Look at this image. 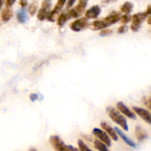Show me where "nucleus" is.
Returning <instances> with one entry per match:
<instances>
[{
    "mask_svg": "<svg viewBox=\"0 0 151 151\" xmlns=\"http://www.w3.org/2000/svg\"><path fill=\"white\" fill-rule=\"evenodd\" d=\"M100 126H101V128L106 131V133L108 134L109 137L110 136V137L112 139L114 140V141H117L118 136L116 135L114 129L111 125H109V124L106 122H101V123H100Z\"/></svg>",
    "mask_w": 151,
    "mask_h": 151,
    "instance_id": "nucleus-14",
    "label": "nucleus"
},
{
    "mask_svg": "<svg viewBox=\"0 0 151 151\" xmlns=\"http://www.w3.org/2000/svg\"><path fill=\"white\" fill-rule=\"evenodd\" d=\"M50 142L55 151H69L68 146L58 136L50 137Z\"/></svg>",
    "mask_w": 151,
    "mask_h": 151,
    "instance_id": "nucleus-4",
    "label": "nucleus"
},
{
    "mask_svg": "<svg viewBox=\"0 0 151 151\" xmlns=\"http://www.w3.org/2000/svg\"><path fill=\"white\" fill-rule=\"evenodd\" d=\"M78 147H79L80 151H93L85 144V142H84L83 140L81 139L78 140Z\"/></svg>",
    "mask_w": 151,
    "mask_h": 151,
    "instance_id": "nucleus-21",
    "label": "nucleus"
},
{
    "mask_svg": "<svg viewBox=\"0 0 151 151\" xmlns=\"http://www.w3.org/2000/svg\"><path fill=\"white\" fill-rule=\"evenodd\" d=\"M15 3V1H10V0H7L5 2V7H11L12 5Z\"/></svg>",
    "mask_w": 151,
    "mask_h": 151,
    "instance_id": "nucleus-29",
    "label": "nucleus"
},
{
    "mask_svg": "<svg viewBox=\"0 0 151 151\" xmlns=\"http://www.w3.org/2000/svg\"><path fill=\"white\" fill-rule=\"evenodd\" d=\"M89 26V22L86 18H80L70 24L69 27L72 30L75 32H80Z\"/></svg>",
    "mask_w": 151,
    "mask_h": 151,
    "instance_id": "nucleus-5",
    "label": "nucleus"
},
{
    "mask_svg": "<svg viewBox=\"0 0 151 151\" xmlns=\"http://www.w3.org/2000/svg\"><path fill=\"white\" fill-rule=\"evenodd\" d=\"M106 111H107L108 114L110 116L111 119L115 123L118 124L125 131H128V126L126 119L125 118V116L121 114L120 112H119L116 109H114L113 107H111V106H109V107H108L106 109Z\"/></svg>",
    "mask_w": 151,
    "mask_h": 151,
    "instance_id": "nucleus-1",
    "label": "nucleus"
},
{
    "mask_svg": "<svg viewBox=\"0 0 151 151\" xmlns=\"http://www.w3.org/2000/svg\"><path fill=\"white\" fill-rule=\"evenodd\" d=\"M135 134L138 141L142 142L147 138V133L141 126H137L135 128Z\"/></svg>",
    "mask_w": 151,
    "mask_h": 151,
    "instance_id": "nucleus-16",
    "label": "nucleus"
},
{
    "mask_svg": "<svg viewBox=\"0 0 151 151\" xmlns=\"http://www.w3.org/2000/svg\"><path fill=\"white\" fill-rule=\"evenodd\" d=\"M19 4L22 8H24V7H27L28 5V2L27 1H25V0H21V1H19Z\"/></svg>",
    "mask_w": 151,
    "mask_h": 151,
    "instance_id": "nucleus-27",
    "label": "nucleus"
},
{
    "mask_svg": "<svg viewBox=\"0 0 151 151\" xmlns=\"http://www.w3.org/2000/svg\"><path fill=\"white\" fill-rule=\"evenodd\" d=\"M51 1L44 0L42 1L41 7L38 10L37 14V19L39 21H44L47 19V15L50 11V6H51Z\"/></svg>",
    "mask_w": 151,
    "mask_h": 151,
    "instance_id": "nucleus-7",
    "label": "nucleus"
},
{
    "mask_svg": "<svg viewBox=\"0 0 151 151\" xmlns=\"http://www.w3.org/2000/svg\"><path fill=\"white\" fill-rule=\"evenodd\" d=\"M38 98H39V96L37 94H30V95H29V99H30L31 101L32 102L35 101V100H38Z\"/></svg>",
    "mask_w": 151,
    "mask_h": 151,
    "instance_id": "nucleus-26",
    "label": "nucleus"
},
{
    "mask_svg": "<svg viewBox=\"0 0 151 151\" xmlns=\"http://www.w3.org/2000/svg\"><path fill=\"white\" fill-rule=\"evenodd\" d=\"M113 32V30L110 29H103L100 31V36H106V35H109L110 34H111Z\"/></svg>",
    "mask_w": 151,
    "mask_h": 151,
    "instance_id": "nucleus-24",
    "label": "nucleus"
},
{
    "mask_svg": "<svg viewBox=\"0 0 151 151\" xmlns=\"http://www.w3.org/2000/svg\"><path fill=\"white\" fill-rule=\"evenodd\" d=\"M16 17H17V20L19 21V22L23 24L27 20V13L24 8L20 9V10H18L17 13H16Z\"/></svg>",
    "mask_w": 151,
    "mask_h": 151,
    "instance_id": "nucleus-17",
    "label": "nucleus"
},
{
    "mask_svg": "<svg viewBox=\"0 0 151 151\" xmlns=\"http://www.w3.org/2000/svg\"><path fill=\"white\" fill-rule=\"evenodd\" d=\"M144 103L146 106L148 107V109H150V97H145L144 98Z\"/></svg>",
    "mask_w": 151,
    "mask_h": 151,
    "instance_id": "nucleus-28",
    "label": "nucleus"
},
{
    "mask_svg": "<svg viewBox=\"0 0 151 151\" xmlns=\"http://www.w3.org/2000/svg\"><path fill=\"white\" fill-rule=\"evenodd\" d=\"M148 15L145 12H142L134 14L132 16V24H131V30L133 32H137L141 27L142 23L147 19Z\"/></svg>",
    "mask_w": 151,
    "mask_h": 151,
    "instance_id": "nucleus-3",
    "label": "nucleus"
},
{
    "mask_svg": "<svg viewBox=\"0 0 151 151\" xmlns=\"http://www.w3.org/2000/svg\"><path fill=\"white\" fill-rule=\"evenodd\" d=\"M13 10H12L11 7H5L1 11V20L3 21L4 22H8L9 20L11 19V18L13 17Z\"/></svg>",
    "mask_w": 151,
    "mask_h": 151,
    "instance_id": "nucleus-15",
    "label": "nucleus"
},
{
    "mask_svg": "<svg viewBox=\"0 0 151 151\" xmlns=\"http://www.w3.org/2000/svg\"><path fill=\"white\" fill-rule=\"evenodd\" d=\"M68 149H69V151H80L79 149L76 148V147H74L72 145L68 146Z\"/></svg>",
    "mask_w": 151,
    "mask_h": 151,
    "instance_id": "nucleus-31",
    "label": "nucleus"
},
{
    "mask_svg": "<svg viewBox=\"0 0 151 151\" xmlns=\"http://www.w3.org/2000/svg\"><path fill=\"white\" fill-rule=\"evenodd\" d=\"M75 3V1H69L67 2V5H66V9H69L73 6V4Z\"/></svg>",
    "mask_w": 151,
    "mask_h": 151,
    "instance_id": "nucleus-30",
    "label": "nucleus"
},
{
    "mask_svg": "<svg viewBox=\"0 0 151 151\" xmlns=\"http://www.w3.org/2000/svg\"><path fill=\"white\" fill-rule=\"evenodd\" d=\"M133 111H134L137 114H138L143 120L145 121L146 122H147L148 124L151 123L150 113L149 111L144 109H142V108L139 107H137V106H133Z\"/></svg>",
    "mask_w": 151,
    "mask_h": 151,
    "instance_id": "nucleus-11",
    "label": "nucleus"
},
{
    "mask_svg": "<svg viewBox=\"0 0 151 151\" xmlns=\"http://www.w3.org/2000/svg\"><path fill=\"white\" fill-rule=\"evenodd\" d=\"M29 151H37V150H35V148H30V149H29Z\"/></svg>",
    "mask_w": 151,
    "mask_h": 151,
    "instance_id": "nucleus-34",
    "label": "nucleus"
},
{
    "mask_svg": "<svg viewBox=\"0 0 151 151\" xmlns=\"http://www.w3.org/2000/svg\"><path fill=\"white\" fill-rule=\"evenodd\" d=\"M114 129L116 135H119V137H121V139H122L123 140V141L125 142L128 145H129L130 147H137V145H136V143L134 142L131 139H130L129 137H128V136H127L126 134H125V133L122 131V130L119 129L118 127H115Z\"/></svg>",
    "mask_w": 151,
    "mask_h": 151,
    "instance_id": "nucleus-13",
    "label": "nucleus"
},
{
    "mask_svg": "<svg viewBox=\"0 0 151 151\" xmlns=\"http://www.w3.org/2000/svg\"><path fill=\"white\" fill-rule=\"evenodd\" d=\"M92 134L95 136L97 138H98L101 141V142H103V144L106 145L107 147H110L111 145V142L110 137L108 136V134H106L105 131H103V130H100L99 128H94L93 129Z\"/></svg>",
    "mask_w": 151,
    "mask_h": 151,
    "instance_id": "nucleus-8",
    "label": "nucleus"
},
{
    "mask_svg": "<svg viewBox=\"0 0 151 151\" xmlns=\"http://www.w3.org/2000/svg\"><path fill=\"white\" fill-rule=\"evenodd\" d=\"M65 3H66V1H64V0H59V1H58L55 5L54 8L52 9V10H50V13L47 15V20L50 21V22H55V16L58 14L59 12L63 9Z\"/></svg>",
    "mask_w": 151,
    "mask_h": 151,
    "instance_id": "nucleus-9",
    "label": "nucleus"
},
{
    "mask_svg": "<svg viewBox=\"0 0 151 151\" xmlns=\"http://www.w3.org/2000/svg\"><path fill=\"white\" fill-rule=\"evenodd\" d=\"M147 18V23H148V24H151V22H150L151 16H148Z\"/></svg>",
    "mask_w": 151,
    "mask_h": 151,
    "instance_id": "nucleus-32",
    "label": "nucleus"
},
{
    "mask_svg": "<svg viewBox=\"0 0 151 151\" xmlns=\"http://www.w3.org/2000/svg\"><path fill=\"white\" fill-rule=\"evenodd\" d=\"M134 8V4L131 1H125L120 7V11L125 14H129Z\"/></svg>",
    "mask_w": 151,
    "mask_h": 151,
    "instance_id": "nucleus-18",
    "label": "nucleus"
},
{
    "mask_svg": "<svg viewBox=\"0 0 151 151\" xmlns=\"http://www.w3.org/2000/svg\"><path fill=\"white\" fill-rule=\"evenodd\" d=\"M122 17V13L118 11H112L106 18L102 19L106 27L119 22Z\"/></svg>",
    "mask_w": 151,
    "mask_h": 151,
    "instance_id": "nucleus-6",
    "label": "nucleus"
},
{
    "mask_svg": "<svg viewBox=\"0 0 151 151\" xmlns=\"http://www.w3.org/2000/svg\"><path fill=\"white\" fill-rule=\"evenodd\" d=\"M68 20H69V16H68L67 13H62L61 14L58 16V19H57L58 25L60 27L63 26V25L65 24V23H66Z\"/></svg>",
    "mask_w": 151,
    "mask_h": 151,
    "instance_id": "nucleus-19",
    "label": "nucleus"
},
{
    "mask_svg": "<svg viewBox=\"0 0 151 151\" xmlns=\"http://www.w3.org/2000/svg\"><path fill=\"white\" fill-rule=\"evenodd\" d=\"M116 108H117L118 110L120 112H122V114H123L124 115H125L126 116H128V118L132 119H137V116L136 114L132 111L130 110L125 104H124L122 102H118L117 104H116Z\"/></svg>",
    "mask_w": 151,
    "mask_h": 151,
    "instance_id": "nucleus-12",
    "label": "nucleus"
},
{
    "mask_svg": "<svg viewBox=\"0 0 151 151\" xmlns=\"http://www.w3.org/2000/svg\"><path fill=\"white\" fill-rule=\"evenodd\" d=\"M94 147L99 151H109L107 146L105 144H103V142H101L98 141V140L94 141Z\"/></svg>",
    "mask_w": 151,
    "mask_h": 151,
    "instance_id": "nucleus-20",
    "label": "nucleus"
},
{
    "mask_svg": "<svg viewBox=\"0 0 151 151\" xmlns=\"http://www.w3.org/2000/svg\"><path fill=\"white\" fill-rule=\"evenodd\" d=\"M128 30V27L127 26V25L124 24V25H122V26H120L119 28H118L117 32L119 34H122V33H125V32H126Z\"/></svg>",
    "mask_w": 151,
    "mask_h": 151,
    "instance_id": "nucleus-25",
    "label": "nucleus"
},
{
    "mask_svg": "<svg viewBox=\"0 0 151 151\" xmlns=\"http://www.w3.org/2000/svg\"><path fill=\"white\" fill-rule=\"evenodd\" d=\"M28 12H29L31 16H34L36 13L37 5L35 3H32V4H29V6L28 7Z\"/></svg>",
    "mask_w": 151,
    "mask_h": 151,
    "instance_id": "nucleus-22",
    "label": "nucleus"
},
{
    "mask_svg": "<svg viewBox=\"0 0 151 151\" xmlns=\"http://www.w3.org/2000/svg\"><path fill=\"white\" fill-rule=\"evenodd\" d=\"M131 19H132V16H131V15L125 14V15H123V16H122L120 20H121V22H122V24H127V23H128V22H131Z\"/></svg>",
    "mask_w": 151,
    "mask_h": 151,
    "instance_id": "nucleus-23",
    "label": "nucleus"
},
{
    "mask_svg": "<svg viewBox=\"0 0 151 151\" xmlns=\"http://www.w3.org/2000/svg\"><path fill=\"white\" fill-rule=\"evenodd\" d=\"M3 4H4V1H0V10H1V7H2Z\"/></svg>",
    "mask_w": 151,
    "mask_h": 151,
    "instance_id": "nucleus-33",
    "label": "nucleus"
},
{
    "mask_svg": "<svg viewBox=\"0 0 151 151\" xmlns=\"http://www.w3.org/2000/svg\"><path fill=\"white\" fill-rule=\"evenodd\" d=\"M87 4H88V1H83V0H80L78 1V4L75 6L74 8L71 9L67 13L68 16H69V19H72V18H78L85 11V8L86 7Z\"/></svg>",
    "mask_w": 151,
    "mask_h": 151,
    "instance_id": "nucleus-2",
    "label": "nucleus"
},
{
    "mask_svg": "<svg viewBox=\"0 0 151 151\" xmlns=\"http://www.w3.org/2000/svg\"><path fill=\"white\" fill-rule=\"evenodd\" d=\"M101 13V8L99 5H93L86 11L85 17L87 20L88 19H95L100 16Z\"/></svg>",
    "mask_w": 151,
    "mask_h": 151,
    "instance_id": "nucleus-10",
    "label": "nucleus"
}]
</instances>
